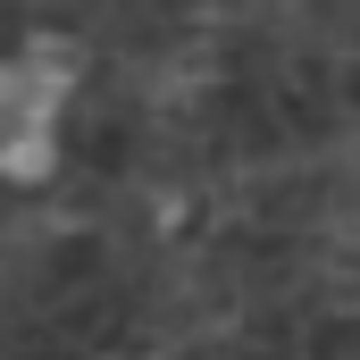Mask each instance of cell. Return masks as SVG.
<instances>
[{"label": "cell", "mask_w": 360, "mask_h": 360, "mask_svg": "<svg viewBox=\"0 0 360 360\" xmlns=\"http://www.w3.org/2000/svg\"><path fill=\"white\" fill-rule=\"evenodd\" d=\"M59 92H68V59L59 51L0 59V176H42L51 168Z\"/></svg>", "instance_id": "6da1fadb"}]
</instances>
